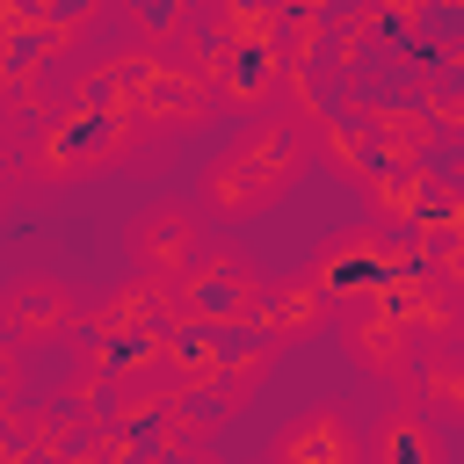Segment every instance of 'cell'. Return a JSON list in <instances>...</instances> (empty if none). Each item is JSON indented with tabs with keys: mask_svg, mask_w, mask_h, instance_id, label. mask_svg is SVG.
Here are the masks:
<instances>
[{
	"mask_svg": "<svg viewBox=\"0 0 464 464\" xmlns=\"http://www.w3.org/2000/svg\"><path fill=\"white\" fill-rule=\"evenodd\" d=\"M145 145V123L130 109V87L116 94H72V109H58L51 123H36L29 138V181H87L109 174L116 160H130Z\"/></svg>",
	"mask_w": 464,
	"mask_h": 464,
	"instance_id": "cell-1",
	"label": "cell"
},
{
	"mask_svg": "<svg viewBox=\"0 0 464 464\" xmlns=\"http://www.w3.org/2000/svg\"><path fill=\"white\" fill-rule=\"evenodd\" d=\"M261 290L268 276L239 254V246H203L188 261L181 283H167V326H203V334H225V326H254L261 312Z\"/></svg>",
	"mask_w": 464,
	"mask_h": 464,
	"instance_id": "cell-2",
	"label": "cell"
},
{
	"mask_svg": "<svg viewBox=\"0 0 464 464\" xmlns=\"http://www.w3.org/2000/svg\"><path fill=\"white\" fill-rule=\"evenodd\" d=\"M399 261H406V254L384 239V225H362V232H334V239L304 261V276H312V290H319V297L334 304V319H341V312L370 304Z\"/></svg>",
	"mask_w": 464,
	"mask_h": 464,
	"instance_id": "cell-3",
	"label": "cell"
},
{
	"mask_svg": "<svg viewBox=\"0 0 464 464\" xmlns=\"http://www.w3.org/2000/svg\"><path fill=\"white\" fill-rule=\"evenodd\" d=\"M203 246H210V218L196 203H152L130 218V268L145 283H181Z\"/></svg>",
	"mask_w": 464,
	"mask_h": 464,
	"instance_id": "cell-4",
	"label": "cell"
},
{
	"mask_svg": "<svg viewBox=\"0 0 464 464\" xmlns=\"http://www.w3.org/2000/svg\"><path fill=\"white\" fill-rule=\"evenodd\" d=\"M80 319H87V304H80V290L65 276L29 268V276H14L0 290V341H14V348L65 341V334H80Z\"/></svg>",
	"mask_w": 464,
	"mask_h": 464,
	"instance_id": "cell-5",
	"label": "cell"
},
{
	"mask_svg": "<svg viewBox=\"0 0 464 464\" xmlns=\"http://www.w3.org/2000/svg\"><path fill=\"white\" fill-rule=\"evenodd\" d=\"M334 334H341V348H348V362L362 370V377H377V384H406V370H413V355H420V341H413V326L392 312V304H355V312H341L334 319Z\"/></svg>",
	"mask_w": 464,
	"mask_h": 464,
	"instance_id": "cell-6",
	"label": "cell"
},
{
	"mask_svg": "<svg viewBox=\"0 0 464 464\" xmlns=\"http://www.w3.org/2000/svg\"><path fill=\"white\" fill-rule=\"evenodd\" d=\"M276 203H283V181H276L268 167H254L239 145H225V152L203 167V188H196V210H203V218L246 225V218H261V210H276Z\"/></svg>",
	"mask_w": 464,
	"mask_h": 464,
	"instance_id": "cell-7",
	"label": "cell"
},
{
	"mask_svg": "<svg viewBox=\"0 0 464 464\" xmlns=\"http://www.w3.org/2000/svg\"><path fill=\"white\" fill-rule=\"evenodd\" d=\"M268 464H362V420L348 406H304L297 420L276 428Z\"/></svg>",
	"mask_w": 464,
	"mask_h": 464,
	"instance_id": "cell-8",
	"label": "cell"
},
{
	"mask_svg": "<svg viewBox=\"0 0 464 464\" xmlns=\"http://www.w3.org/2000/svg\"><path fill=\"white\" fill-rule=\"evenodd\" d=\"M362 464H450V435L413 399H392L362 420Z\"/></svg>",
	"mask_w": 464,
	"mask_h": 464,
	"instance_id": "cell-9",
	"label": "cell"
},
{
	"mask_svg": "<svg viewBox=\"0 0 464 464\" xmlns=\"http://www.w3.org/2000/svg\"><path fill=\"white\" fill-rule=\"evenodd\" d=\"M254 326H261V341H276V348H297V341H319L326 326H334V304L312 290V276L297 268V276H276L268 290H261V312H254Z\"/></svg>",
	"mask_w": 464,
	"mask_h": 464,
	"instance_id": "cell-10",
	"label": "cell"
},
{
	"mask_svg": "<svg viewBox=\"0 0 464 464\" xmlns=\"http://www.w3.org/2000/svg\"><path fill=\"white\" fill-rule=\"evenodd\" d=\"M399 399H413L435 428H464V341H435L413 355Z\"/></svg>",
	"mask_w": 464,
	"mask_h": 464,
	"instance_id": "cell-11",
	"label": "cell"
},
{
	"mask_svg": "<svg viewBox=\"0 0 464 464\" xmlns=\"http://www.w3.org/2000/svg\"><path fill=\"white\" fill-rule=\"evenodd\" d=\"M232 145H239L254 167H268V174L290 188V181L312 167V152H319V130H312L304 116H290V109H268V116H254V123H246Z\"/></svg>",
	"mask_w": 464,
	"mask_h": 464,
	"instance_id": "cell-12",
	"label": "cell"
},
{
	"mask_svg": "<svg viewBox=\"0 0 464 464\" xmlns=\"http://www.w3.org/2000/svg\"><path fill=\"white\" fill-rule=\"evenodd\" d=\"M160 297H167V283H123L116 297H102V304H87V341H138V334H167V312H160Z\"/></svg>",
	"mask_w": 464,
	"mask_h": 464,
	"instance_id": "cell-13",
	"label": "cell"
},
{
	"mask_svg": "<svg viewBox=\"0 0 464 464\" xmlns=\"http://www.w3.org/2000/svg\"><path fill=\"white\" fill-rule=\"evenodd\" d=\"M362 188H370V203H377L384 225H399V218H413V210L428 203V174H420V167H370Z\"/></svg>",
	"mask_w": 464,
	"mask_h": 464,
	"instance_id": "cell-14",
	"label": "cell"
},
{
	"mask_svg": "<svg viewBox=\"0 0 464 464\" xmlns=\"http://www.w3.org/2000/svg\"><path fill=\"white\" fill-rule=\"evenodd\" d=\"M268 362H276V341H246V348H232V355H225V377H218V392H210V406H218V413H239L246 392L268 377Z\"/></svg>",
	"mask_w": 464,
	"mask_h": 464,
	"instance_id": "cell-15",
	"label": "cell"
},
{
	"mask_svg": "<svg viewBox=\"0 0 464 464\" xmlns=\"http://www.w3.org/2000/svg\"><path fill=\"white\" fill-rule=\"evenodd\" d=\"M268 80H283V65H276L261 44H246V51H225V94H232L239 109H254V102L268 94Z\"/></svg>",
	"mask_w": 464,
	"mask_h": 464,
	"instance_id": "cell-16",
	"label": "cell"
},
{
	"mask_svg": "<svg viewBox=\"0 0 464 464\" xmlns=\"http://www.w3.org/2000/svg\"><path fill=\"white\" fill-rule=\"evenodd\" d=\"M14 392H22V348L0 341V406H14Z\"/></svg>",
	"mask_w": 464,
	"mask_h": 464,
	"instance_id": "cell-17",
	"label": "cell"
}]
</instances>
